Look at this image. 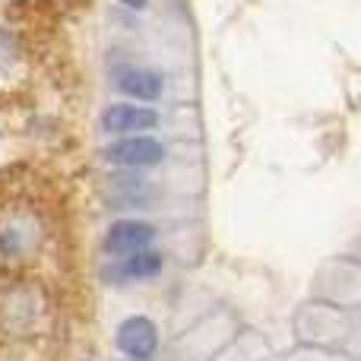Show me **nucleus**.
Masks as SVG:
<instances>
[{
    "label": "nucleus",
    "instance_id": "obj_1",
    "mask_svg": "<svg viewBox=\"0 0 361 361\" xmlns=\"http://www.w3.org/2000/svg\"><path fill=\"white\" fill-rule=\"evenodd\" d=\"M108 159L121 169H149V165H159L165 159V149L159 140L152 137H127L118 140V143L108 149Z\"/></svg>",
    "mask_w": 361,
    "mask_h": 361
},
{
    "label": "nucleus",
    "instance_id": "obj_2",
    "mask_svg": "<svg viewBox=\"0 0 361 361\" xmlns=\"http://www.w3.org/2000/svg\"><path fill=\"white\" fill-rule=\"evenodd\" d=\"M156 228L149 222H137V219H124V222H114L105 235V250L114 257H127L133 250H143L152 244Z\"/></svg>",
    "mask_w": 361,
    "mask_h": 361
},
{
    "label": "nucleus",
    "instance_id": "obj_3",
    "mask_svg": "<svg viewBox=\"0 0 361 361\" xmlns=\"http://www.w3.org/2000/svg\"><path fill=\"white\" fill-rule=\"evenodd\" d=\"M118 349L130 358H149L159 349V333L149 317H130L118 326Z\"/></svg>",
    "mask_w": 361,
    "mask_h": 361
},
{
    "label": "nucleus",
    "instance_id": "obj_4",
    "mask_svg": "<svg viewBox=\"0 0 361 361\" xmlns=\"http://www.w3.org/2000/svg\"><path fill=\"white\" fill-rule=\"evenodd\" d=\"M105 130L111 133H140L159 124V114L152 108H137V105H111L105 111Z\"/></svg>",
    "mask_w": 361,
    "mask_h": 361
},
{
    "label": "nucleus",
    "instance_id": "obj_5",
    "mask_svg": "<svg viewBox=\"0 0 361 361\" xmlns=\"http://www.w3.org/2000/svg\"><path fill=\"white\" fill-rule=\"evenodd\" d=\"M118 89L130 99H140V102H152L162 95V76L152 73V70H143V67H124L118 70L114 76Z\"/></svg>",
    "mask_w": 361,
    "mask_h": 361
},
{
    "label": "nucleus",
    "instance_id": "obj_6",
    "mask_svg": "<svg viewBox=\"0 0 361 361\" xmlns=\"http://www.w3.org/2000/svg\"><path fill=\"white\" fill-rule=\"evenodd\" d=\"M159 269H162V257H159L156 250L143 247V250L127 254L108 276H111L114 282H133V279H149V276H156Z\"/></svg>",
    "mask_w": 361,
    "mask_h": 361
},
{
    "label": "nucleus",
    "instance_id": "obj_7",
    "mask_svg": "<svg viewBox=\"0 0 361 361\" xmlns=\"http://www.w3.org/2000/svg\"><path fill=\"white\" fill-rule=\"evenodd\" d=\"M127 4H143V0H127Z\"/></svg>",
    "mask_w": 361,
    "mask_h": 361
},
{
    "label": "nucleus",
    "instance_id": "obj_8",
    "mask_svg": "<svg viewBox=\"0 0 361 361\" xmlns=\"http://www.w3.org/2000/svg\"><path fill=\"white\" fill-rule=\"evenodd\" d=\"M133 361H146V358H133Z\"/></svg>",
    "mask_w": 361,
    "mask_h": 361
}]
</instances>
